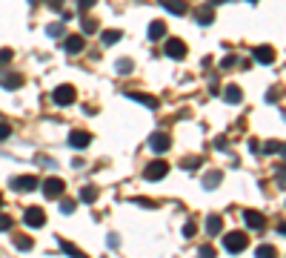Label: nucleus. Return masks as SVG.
Segmentation results:
<instances>
[{
    "instance_id": "14",
    "label": "nucleus",
    "mask_w": 286,
    "mask_h": 258,
    "mask_svg": "<svg viewBox=\"0 0 286 258\" xmlns=\"http://www.w3.org/2000/svg\"><path fill=\"white\" fill-rule=\"evenodd\" d=\"M98 195H101V189L89 184V187H83V189H80V195H78V198H80L83 204H95V201H98Z\"/></svg>"
},
{
    "instance_id": "20",
    "label": "nucleus",
    "mask_w": 286,
    "mask_h": 258,
    "mask_svg": "<svg viewBox=\"0 0 286 258\" xmlns=\"http://www.w3.org/2000/svg\"><path fill=\"white\" fill-rule=\"evenodd\" d=\"M195 17H198V23H201V26H209V23H212V3H209V6H203V9H198Z\"/></svg>"
},
{
    "instance_id": "2",
    "label": "nucleus",
    "mask_w": 286,
    "mask_h": 258,
    "mask_svg": "<svg viewBox=\"0 0 286 258\" xmlns=\"http://www.w3.org/2000/svg\"><path fill=\"white\" fill-rule=\"evenodd\" d=\"M75 86H69V84H63V86H57L54 92H52V101L57 103V106H69V103H75Z\"/></svg>"
},
{
    "instance_id": "34",
    "label": "nucleus",
    "mask_w": 286,
    "mask_h": 258,
    "mask_svg": "<svg viewBox=\"0 0 286 258\" xmlns=\"http://www.w3.org/2000/svg\"><path fill=\"white\" fill-rule=\"evenodd\" d=\"M95 3H98V0H78V9H80V12H89Z\"/></svg>"
},
{
    "instance_id": "9",
    "label": "nucleus",
    "mask_w": 286,
    "mask_h": 258,
    "mask_svg": "<svg viewBox=\"0 0 286 258\" xmlns=\"http://www.w3.org/2000/svg\"><path fill=\"white\" fill-rule=\"evenodd\" d=\"M149 146L155 152H166L169 146H172V138H169L166 132H155V135L149 138Z\"/></svg>"
},
{
    "instance_id": "41",
    "label": "nucleus",
    "mask_w": 286,
    "mask_h": 258,
    "mask_svg": "<svg viewBox=\"0 0 286 258\" xmlns=\"http://www.w3.org/2000/svg\"><path fill=\"white\" fill-rule=\"evenodd\" d=\"M46 3H49L52 9H60V6H63V0H46Z\"/></svg>"
},
{
    "instance_id": "21",
    "label": "nucleus",
    "mask_w": 286,
    "mask_h": 258,
    "mask_svg": "<svg viewBox=\"0 0 286 258\" xmlns=\"http://www.w3.org/2000/svg\"><path fill=\"white\" fill-rule=\"evenodd\" d=\"M166 34V26L160 23V20H155V23H149V40H160Z\"/></svg>"
},
{
    "instance_id": "24",
    "label": "nucleus",
    "mask_w": 286,
    "mask_h": 258,
    "mask_svg": "<svg viewBox=\"0 0 286 258\" xmlns=\"http://www.w3.org/2000/svg\"><path fill=\"white\" fill-rule=\"evenodd\" d=\"M57 247H60V250H63L66 256H83V253H80V250H78L75 244H69V241H57Z\"/></svg>"
},
{
    "instance_id": "7",
    "label": "nucleus",
    "mask_w": 286,
    "mask_h": 258,
    "mask_svg": "<svg viewBox=\"0 0 286 258\" xmlns=\"http://www.w3.org/2000/svg\"><path fill=\"white\" fill-rule=\"evenodd\" d=\"M243 221H246L249 229H263V227H266V218H263L258 209H243Z\"/></svg>"
},
{
    "instance_id": "36",
    "label": "nucleus",
    "mask_w": 286,
    "mask_h": 258,
    "mask_svg": "<svg viewBox=\"0 0 286 258\" xmlns=\"http://www.w3.org/2000/svg\"><path fill=\"white\" fill-rule=\"evenodd\" d=\"M9 60H12V49H3V52H0V66H3V63H9Z\"/></svg>"
},
{
    "instance_id": "32",
    "label": "nucleus",
    "mask_w": 286,
    "mask_h": 258,
    "mask_svg": "<svg viewBox=\"0 0 286 258\" xmlns=\"http://www.w3.org/2000/svg\"><path fill=\"white\" fill-rule=\"evenodd\" d=\"M118 72H120V75L132 72V60H118Z\"/></svg>"
},
{
    "instance_id": "35",
    "label": "nucleus",
    "mask_w": 286,
    "mask_h": 258,
    "mask_svg": "<svg viewBox=\"0 0 286 258\" xmlns=\"http://www.w3.org/2000/svg\"><path fill=\"white\" fill-rule=\"evenodd\" d=\"M235 63H237V57H235V55H229V57H223V63H220V66H223V69H232Z\"/></svg>"
},
{
    "instance_id": "17",
    "label": "nucleus",
    "mask_w": 286,
    "mask_h": 258,
    "mask_svg": "<svg viewBox=\"0 0 286 258\" xmlns=\"http://www.w3.org/2000/svg\"><path fill=\"white\" fill-rule=\"evenodd\" d=\"M0 86L3 89H17V86H23V78L20 75H0Z\"/></svg>"
},
{
    "instance_id": "31",
    "label": "nucleus",
    "mask_w": 286,
    "mask_h": 258,
    "mask_svg": "<svg viewBox=\"0 0 286 258\" xmlns=\"http://www.w3.org/2000/svg\"><path fill=\"white\" fill-rule=\"evenodd\" d=\"M183 167H186V170H198V167H201V158H186Z\"/></svg>"
},
{
    "instance_id": "22",
    "label": "nucleus",
    "mask_w": 286,
    "mask_h": 258,
    "mask_svg": "<svg viewBox=\"0 0 286 258\" xmlns=\"http://www.w3.org/2000/svg\"><path fill=\"white\" fill-rule=\"evenodd\" d=\"M120 37H123V32L120 29H106V32L101 34V40L106 43V46H112V43H118Z\"/></svg>"
},
{
    "instance_id": "4",
    "label": "nucleus",
    "mask_w": 286,
    "mask_h": 258,
    "mask_svg": "<svg viewBox=\"0 0 286 258\" xmlns=\"http://www.w3.org/2000/svg\"><path fill=\"white\" fill-rule=\"evenodd\" d=\"M163 52H166V57H172V60H183L186 57V43L181 40V37H169Z\"/></svg>"
},
{
    "instance_id": "16",
    "label": "nucleus",
    "mask_w": 286,
    "mask_h": 258,
    "mask_svg": "<svg viewBox=\"0 0 286 258\" xmlns=\"http://www.w3.org/2000/svg\"><path fill=\"white\" fill-rule=\"evenodd\" d=\"M223 98H226V103H240L243 101V89H240V86H226V95H223Z\"/></svg>"
},
{
    "instance_id": "38",
    "label": "nucleus",
    "mask_w": 286,
    "mask_h": 258,
    "mask_svg": "<svg viewBox=\"0 0 286 258\" xmlns=\"http://www.w3.org/2000/svg\"><path fill=\"white\" fill-rule=\"evenodd\" d=\"M215 146H218L220 152H226V149H229V143H226V138H218V141H215Z\"/></svg>"
},
{
    "instance_id": "8",
    "label": "nucleus",
    "mask_w": 286,
    "mask_h": 258,
    "mask_svg": "<svg viewBox=\"0 0 286 258\" xmlns=\"http://www.w3.org/2000/svg\"><path fill=\"white\" fill-rule=\"evenodd\" d=\"M12 187H15L17 192H32V189L37 187V178H34V175H17V178H12Z\"/></svg>"
},
{
    "instance_id": "13",
    "label": "nucleus",
    "mask_w": 286,
    "mask_h": 258,
    "mask_svg": "<svg viewBox=\"0 0 286 258\" xmlns=\"http://www.w3.org/2000/svg\"><path fill=\"white\" fill-rule=\"evenodd\" d=\"M220 229H223V218H220V215H209V218H206V235L215 238Z\"/></svg>"
},
{
    "instance_id": "12",
    "label": "nucleus",
    "mask_w": 286,
    "mask_h": 258,
    "mask_svg": "<svg viewBox=\"0 0 286 258\" xmlns=\"http://www.w3.org/2000/svg\"><path fill=\"white\" fill-rule=\"evenodd\" d=\"M252 57L258 63H275V49H272V46H255Z\"/></svg>"
},
{
    "instance_id": "40",
    "label": "nucleus",
    "mask_w": 286,
    "mask_h": 258,
    "mask_svg": "<svg viewBox=\"0 0 286 258\" xmlns=\"http://www.w3.org/2000/svg\"><path fill=\"white\" fill-rule=\"evenodd\" d=\"M278 184H281V187L286 189V170H281V172H278Z\"/></svg>"
},
{
    "instance_id": "15",
    "label": "nucleus",
    "mask_w": 286,
    "mask_h": 258,
    "mask_svg": "<svg viewBox=\"0 0 286 258\" xmlns=\"http://www.w3.org/2000/svg\"><path fill=\"white\" fill-rule=\"evenodd\" d=\"M163 6H166V12H172V15H186V12H189L186 0H166Z\"/></svg>"
},
{
    "instance_id": "25",
    "label": "nucleus",
    "mask_w": 286,
    "mask_h": 258,
    "mask_svg": "<svg viewBox=\"0 0 286 258\" xmlns=\"http://www.w3.org/2000/svg\"><path fill=\"white\" fill-rule=\"evenodd\" d=\"M281 146H284L281 141H266V143H263V152H266V155H275V152H281Z\"/></svg>"
},
{
    "instance_id": "26",
    "label": "nucleus",
    "mask_w": 286,
    "mask_h": 258,
    "mask_svg": "<svg viewBox=\"0 0 286 258\" xmlns=\"http://www.w3.org/2000/svg\"><path fill=\"white\" fill-rule=\"evenodd\" d=\"M258 256H260V258H275V247H269V244H260V247H258Z\"/></svg>"
},
{
    "instance_id": "42",
    "label": "nucleus",
    "mask_w": 286,
    "mask_h": 258,
    "mask_svg": "<svg viewBox=\"0 0 286 258\" xmlns=\"http://www.w3.org/2000/svg\"><path fill=\"white\" fill-rule=\"evenodd\" d=\"M278 232H281V235L286 238V221H284V224H278Z\"/></svg>"
},
{
    "instance_id": "27",
    "label": "nucleus",
    "mask_w": 286,
    "mask_h": 258,
    "mask_svg": "<svg viewBox=\"0 0 286 258\" xmlns=\"http://www.w3.org/2000/svg\"><path fill=\"white\" fill-rule=\"evenodd\" d=\"M12 227H15V221H12V215L0 212V232H3V229H12Z\"/></svg>"
},
{
    "instance_id": "10",
    "label": "nucleus",
    "mask_w": 286,
    "mask_h": 258,
    "mask_svg": "<svg viewBox=\"0 0 286 258\" xmlns=\"http://www.w3.org/2000/svg\"><path fill=\"white\" fill-rule=\"evenodd\" d=\"M63 49H66L69 55H78V52H83V49H86V37H83V34H69L66 43H63Z\"/></svg>"
},
{
    "instance_id": "44",
    "label": "nucleus",
    "mask_w": 286,
    "mask_h": 258,
    "mask_svg": "<svg viewBox=\"0 0 286 258\" xmlns=\"http://www.w3.org/2000/svg\"><path fill=\"white\" fill-rule=\"evenodd\" d=\"M0 206H3V198H0Z\"/></svg>"
},
{
    "instance_id": "3",
    "label": "nucleus",
    "mask_w": 286,
    "mask_h": 258,
    "mask_svg": "<svg viewBox=\"0 0 286 258\" xmlns=\"http://www.w3.org/2000/svg\"><path fill=\"white\" fill-rule=\"evenodd\" d=\"M166 172H169L166 161H152V164H146V170H143V178L146 181H160V178H166Z\"/></svg>"
},
{
    "instance_id": "18",
    "label": "nucleus",
    "mask_w": 286,
    "mask_h": 258,
    "mask_svg": "<svg viewBox=\"0 0 286 258\" xmlns=\"http://www.w3.org/2000/svg\"><path fill=\"white\" fill-rule=\"evenodd\" d=\"M129 98L137 103H143V106H149V109H157V98H149V95H143V92H129Z\"/></svg>"
},
{
    "instance_id": "11",
    "label": "nucleus",
    "mask_w": 286,
    "mask_h": 258,
    "mask_svg": "<svg viewBox=\"0 0 286 258\" xmlns=\"http://www.w3.org/2000/svg\"><path fill=\"white\" fill-rule=\"evenodd\" d=\"M69 143H72V149H86V146L92 143V135H89V132H80V129H75V132L69 135Z\"/></svg>"
},
{
    "instance_id": "28",
    "label": "nucleus",
    "mask_w": 286,
    "mask_h": 258,
    "mask_svg": "<svg viewBox=\"0 0 286 258\" xmlns=\"http://www.w3.org/2000/svg\"><path fill=\"white\" fill-rule=\"evenodd\" d=\"M46 34H49V37H60V34H63V26H60V23H52V26H46Z\"/></svg>"
},
{
    "instance_id": "5",
    "label": "nucleus",
    "mask_w": 286,
    "mask_h": 258,
    "mask_svg": "<svg viewBox=\"0 0 286 258\" xmlns=\"http://www.w3.org/2000/svg\"><path fill=\"white\" fill-rule=\"evenodd\" d=\"M63 189H66L63 178H46V181H43V195L52 198V201H54V198H60V195H63Z\"/></svg>"
},
{
    "instance_id": "23",
    "label": "nucleus",
    "mask_w": 286,
    "mask_h": 258,
    "mask_svg": "<svg viewBox=\"0 0 286 258\" xmlns=\"http://www.w3.org/2000/svg\"><path fill=\"white\" fill-rule=\"evenodd\" d=\"M15 247H17V250H32L34 241L29 238V235H15Z\"/></svg>"
},
{
    "instance_id": "33",
    "label": "nucleus",
    "mask_w": 286,
    "mask_h": 258,
    "mask_svg": "<svg viewBox=\"0 0 286 258\" xmlns=\"http://www.w3.org/2000/svg\"><path fill=\"white\" fill-rule=\"evenodd\" d=\"M9 135H12V126L0 120V141H6V138H9Z\"/></svg>"
},
{
    "instance_id": "19",
    "label": "nucleus",
    "mask_w": 286,
    "mask_h": 258,
    "mask_svg": "<svg viewBox=\"0 0 286 258\" xmlns=\"http://www.w3.org/2000/svg\"><path fill=\"white\" fill-rule=\"evenodd\" d=\"M220 181H223V175H220L218 170H212V172H206V178H203V187H206V189H215Z\"/></svg>"
},
{
    "instance_id": "37",
    "label": "nucleus",
    "mask_w": 286,
    "mask_h": 258,
    "mask_svg": "<svg viewBox=\"0 0 286 258\" xmlns=\"http://www.w3.org/2000/svg\"><path fill=\"white\" fill-rule=\"evenodd\" d=\"M60 212H75V201H63V204H60Z\"/></svg>"
},
{
    "instance_id": "6",
    "label": "nucleus",
    "mask_w": 286,
    "mask_h": 258,
    "mask_svg": "<svg viewBox=\"0 0 286 258\" xmlns=\"http://www.w3.org/2000/svg\"><path fill=\"white\" fill-rule=\"evenodd\" d=\"M23 221H26V227H43V224H46V212H43L40 206H26Z\"/></svg>"
},
{
    "instance_id": "29",
    "label": "nucleus",
    "mask_w": 286,
    "mask_h": 258,
    "mask_svg": "<svg viewBox=\"0 0 286 258\" xmlns=\"http://www.w3.org/2000/svg\"><path fill=\"white\" fill-rule=\"evenodd\" d=\"M195 229H198V227H195V221H186V227H183V238H192V235H195Z\"/></svg>"
},
{
    "instance_id": "39",
    "label": "nucleus",
    "mask_w": 286,
    "mask_h": 258,
    "mask_svg": "<svg viewBox=\"0 0 286 258\" xmlns=\"http://www.w3.org/2000/svg\"><path fill=\"white\" fill-rule=\"evenodd\" d=\"M201 256L203 258H212V256H215V250H212V247H201Z\"/></svg>"
},
{
    "instance_id": "43",
    "label": "nucleus",
    "mask_w": 286,
    "mask_h": 258,
    "mask_svg": "<svg viewBox=\"0 0 286 258\" xmlns=\"http://www.w3.org/2000/svg\"><path fill=\"white\" fill-rule=\"evenodd\" d=\"M281 155H284V161H286V146H281Z\"/></svg>"
},
{
    "instance_id": "30",
    "label": "nucleus",
    "mask_w": 286,
    "mask_h": 258,
    "mask_svg": "<svg viewBox=\"0 0 286 258\" xmlns=\"http://www.w3.org/2000/svg\"><path fill=\"white\" fill-rule=\"evenodd\" d=\"M92 32H98V23L95 20H83V34H92Z\"/></svg>"
},
{
    "instance_id": "1",
    "label": "nucleus",
    "mask_w": 286,
    "mask_h": 258,
    "mask_svg": "<svg viewBox=\"0 0 286 258\" xmlns=\"http://www.w3.org/2000/svg\"><path fill=\"white\" fill-rule=\"evenodd\" d=\"M246 247H249V235H246V232H240V229H237V232H226V235H223V250H226V253H243Z\"/></svg>"
},
{
    "instance_id": "45",
    "label": "nucleus",
    "mask_w": 286,
    "mask_h": 258,
    "mask_svg": "<svg viewBox=\"0 0 286 258\" xmlns=\"http://www.w3.org/2000/svg\"><path fill=\"white\" fill-rule=\"evenodd\" d=\"M249 3H255V0H249Z\"/></svg>"
}]
</instances>
